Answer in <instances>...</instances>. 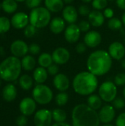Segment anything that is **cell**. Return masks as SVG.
<instances>
[{"instance_id":"1","label":"cell","mask_w":125,"mask_h":126,"mask_svg":"<svg viewBox=\"0 0 125 126\" xmlns=\"http://www.w3.org/2000/svg\"><path fill=\"white\" fill-rule=\"evenodd\" d=\"M112 58L108 52L99 49L93 52L88 56L86 66L88 72L96 76H102L107 74L113 65Z\"/></svg>"},{"instance_id":"2","label":"cell","mask_w":125,"mask_h":126,"mask_svg":"<svg viewBox=\"0 0 125 126\" xmlns=\"http://www.w3.org/2000/svg\"><path fill=\"white\" fill-rule=\"evenodd\" d=\"M72 126H99L100 120L97 111L87 104L75 106L71 112Z\"/></svg>"},{"instance_id":"3","label":"cell","mask_w":125,"mask_h":126,"mask_svg":"<svg viewBox=\"0 0 125 126\" xmlns=\"http://www.w3.org/2000/svg\"><path fill=\"white\" fill-rule=\"evenodd\" d=\"M99 81L97 76L88 71L81 72L75 75L72 81L74 91L83 96L92 94L98 87Z\"/></svg>"},{"instance_id":"4","label":"cell","mask_w":125,"mask_h":126,"mask_svg":"<svg viewBox=\"0 0 125 126\" xmlns=\"http://www.w3.org/2000/svg\"><path fill=\"white\" fill-rule=\"evenodd\" d=\"M21 61L13 55L6 58L0 63V78L7 82H13L20 78Z\"/></svg>"},{"instance_id":"5","label":"cell","mask_w":125,"mask_h":126,"mask_svg":"<svg viewBox=\"0 0 125 126\" xmlns=\"http://www.w3.org/2000/svg\"><path fill=\"white\" fill-rule=\"evenodd\" d=\"M29 24L36 28L46 27L51 21L50 11L44 7H38L32 9L29 16Z\"/></svg>"},{"instance_id":"6","label":"cell","mask_w":125,"mask_h":126,"mask_svg":"<svg viewBox=\"0 0 125 126\" xmlns=\"http://www.w3.org/2000/svg\"><path fill=\"white\" fill-rule=\"evenodd\" d=\"M32 98L40 105L49 104L53 99V92L46 85L37 84L32 92Z\"/></svg>"},{"instance_id":"7","label":"cell","mask_w":125,"mask_h":126,"mask_svg":"<svg viewBox=\"0 0 125 126\" xmlns=\"http://www.w3.org/2000/svg\"><path fill=\"white\" fill-rule=\"evenodd\" d=\"M117 92L116 85L110 80L103 82L99 88V95L106 103L113 102L116 98Z\"/></svg>"},{"instance_id":"8","label":"cell","mask_w":125,"mask_h":126,"mask_svg":"<svg viewBox=\"0 0 125 126\" xmlns=\"http://www.w3.org/2000/svg\"><path fill=\"white\" fill-rule=\"evenodd\" d=\"M52 120V111L46 109L36 111L33 119L35 126H51Z\"/></svg>"},{"instance_id":"9","label":"cell","mask_w":125,"mask_h":126,"mask_svg":"<svg viewBox=\"0 0 125 126\" xmlns=\"http://www.w3.org/2000/svg\"><path fill=\"white\" fill-rule=\"evenodd\" d=\"M10 52L15 57L23 58L29 52V46L22 40H15L10 45Z\"/></svg>"},{"instance_id":"10","label":"cell","mask_w":125,"mask_h":126,"mask_svg":"<svg viewBox=\"0 0 125 126\" xmlns=\"http://www.w3.org/2000/svg\"><path fill=\"white\" fill-rule=\"evenodd\" d=\"M100 123L103 124L111 123L115 118L116 111L113 106L111 105H105L102 106L98 113Z\"/></svg>"},{"instance_id":"11","label":"cell","mask_w":125,"mask_h":126,"mask_svg":"<svg viewBox=\"0 0 125 126\" xmlns=\"http://www.w3.org/2000/svg\"><path fill=\"white\" fill-rule=\"evenodd\" d=\"M11 25L16 30L24 29L29 23V16L24 12L15 13L10 19Z\"/></svg>"},{"instance_id":"12","label":"cell","mask_w":125,"mask_h":126,"mask_svg":"<svg viewBox=\"0 0 125 126\" xmlns=\"http://www.w3.org/2000/svg\"><path fill=\"white\" fill-rule=\"evenodd\" d=\"M36 102L32 97H25L19 103V110L23 115L31 116L36 110Z\"/></svg>"},{"instance_id":"13","label":"cell","mask_w":125,"mask_h":126,"mask_svg":"<svg viewBox=\"0 0 125 126\" xmlns=\"http://www.w3.org/2000/svg\"><path fill=\"white\" fill-rule=\"evenodd\" d=\"M52 56L55 63L57 65H63L69 61L70 52L64 47H58L53 51Z\"/></svg>"},{"instance_id":"14","label":"cell","mask_w":125,"mask_h":126,"mask_svg":"<svg viewBox=\"0 0 125 126\" xmlns=\"http://www.w3.org/2000/svg\"><path fill=\"white\" fill-rule=\"evenodd\" d=\"M108 53L111 57L116 61L122 60L125 55V47L119 41L113 42L108 47Z\"/></svg>"},{"instance_id":"15","label":"cell","mask_w":125,"mask_h":126,"mask_svg":"<svg viewBox=\"0 0 125 126\" xmlns=\"http://www.w3.org/2000/svg\"><path fill=\"white\" fill-rule=\"evenodd\" d=\"M80 33L81 31L78 25L75 24H71L66 27L64 32V37L69 43L74 44L79 40L80 37Z\"/></svg>"},{"instance_id":"16","label":"cell","mask_w":125,"mask_h":126,"mask_svg":"<svg viewBox=\"0 0 125 126\" xmlns=\"http://www.w3.org/2000/svg\"><path fill=\"white\" fill-rule=\"evenodd\" d=\"M53 85L57 90L60 92H65L70 86V80L68 76L65 74L58 73L54 77Z\"/></svg>"},{"instance_id":"17","label":"cell","mask_w":125,"mask_h":126,"mask_svg":"<svg viewBox=\"0 0 125 126\" xmlns=\"http://www.w3.org/2000/svg\"><path fill=\"white\" fill-rule=\"evenodd\" d=\"M102 42V36L100 33L95 30L88 32L84 37V43L90 48H94L99 46Z\"/></svg>"},{"instance_id":"18","label":"cell","mask_w":125,"mask_h":126,"mask_svg":"<svg viewBox=\"0 0 125 126\" xmlns=\"http://www.w3.org/2000/svg\"><path fill=\"white\" fill-rule=\"evenodd\" d=\"M63 18L69 24H74L77 21L78 13L77 9L72 5L66 6L63 9Z\"/></svg>"},{"instance_id":"19","label":"cell","mask_w":125,"mask_h":126,"mask_svg":"<svg viewBox=\"0 0 125 126\" xmlns=\"http://www.w3.org/2000/svg\"><path fill=\"white\" fill-rule=\"evenodd\" d=\"M89 23L95 27H99L103 25L105 23V16L104 14L100 10H94L91 11L89 15L88 16Z\"/></svg>"},{"instance_id":"20","label":"cell","mask_w":125,"mask_h":126,"mask_svg":"<svg viewBox=\"0 0 125 126\" xmlns=\"http://www.w3.org/2000/svg\"><path fill=\"white\" fill-rule=\"evenodd\" d=\"M17 96V89L15 86L12 83H8L5 85L2 90L3 99L7 102L13 101Z\"/></svg>"},{"instance_id":"21","label":"cell","mask_w":125,"mask_h":126,"mask_svg":"<svg viewBox=\"0 0 125 126\" xmlns=\"http://www.w3.org/2000/svg\"><path fill=\"white\" fill-rule=\"evenodd\" d=\"M66 27L65 20L60 17H55L51 20L49 23V29L54 34H59L62 32Z\"/></svg>"},{"instance_id":"22","label":"cell","mask_w":125,"mask_h":126,"mask_svg":"<svg viewBox=\"0 0 125 126\" xmlns=\"http://www.w3.org/2000/svg\"><path fill=\"white\" fill-rule=\"evenodd\" d=\"M47 70L41 66L36 67L33 72V79L38 84H43L48 78Z\"/></svg>"},{"instance_id":"23","label":"cell","mask_w":125,"mask_h":126,"mask_svg":"<svg viewBox=\"0 0 125 126\" xmlns=\"http://www.w3.org/2000/svg\"><path fill=\"white\" fill-rule=\"evenodd\" d=\"M45 7L50 12L58 13L63 9L64 2L63 0H45Z\"/></svg>"},{"instance_id":"24","label":"cell","mask_w":125,"mask_h":126,"mask_svg":"<svg viewBox=\"0 0 125 126\" xmlns=\"http://www.w3.org/2000/svg\"><path fill=\"white\" fill-rule=\"evenodd\" d=\"M102 100L97 94H91L87 99V105L91 108L92 109L97 111L102 108Z\"/></svg>"},{"instance_id":"25","label":"cell","mask_w":125,"mask_h":126,"mask_svg":"<svg viewBox=\"0 0 125 126\" xmlns=\"http://www.w3.org/2000/svg\"><path fill=\"white\" fill-rule=\"evenodd\" d=\"M21 66L25 71H32L35 68L36 61L35 58L32 55H27L21 59Z\"/></svg>"},{"instance_id":"26","label":"cell","mask_w":125,"mask_h":126,"mask_svg":"<svg viewBox=\"0 0 125 126\" xmlns=\"http://www.w3.org/2000/svg\"><path fill=\"white\" fill-rule=\"evenodd\" d=\"M18 84L24 90H29L33 86V78L29 75H22L18 78Z\"/></svg>"},{"instance_id":"27","label":"cell","mask_w":125,"mask_h":126,"mask_svg":"<svg viewBox=\"0 0 125 126\" xmlns=\"http://www.w3.org/2000/svg\"><path fill=\"white\" fill-rule=\"evenodd\" d=\"M17 8L18 4L15 0H3L1 2V9L6 13H13L16 11Z\"/></svg>"},{"instance_id":"28","label":"cell","mask_w":125,"mask_h":126,"mask_svg":"<svg viewBox=\"0 0 125 126\" xmlns=\"http://www.w3.org/2000/svg\"><path fill=\"white\" fill-rule=\"evenodd\" d=\"M38 63L40 66L43 68H48L50 65L53 63V59L52 55L47 52H43L41 54L38 58Z\"/></svg>"},{"instance_id":"29","label":"cell","mask_w":125,"mask_h":126,"mask_svg":"<svg viewBox=\"0 0 125 126\" xmlns=\"http://www.w3.org/2000/svg\"><path fill=\"white\" fill-rule=\"evenodd\" d=\"M52 119L56 123H64L67 118L66 112L61 109H55L52 111Z\"/></svg>"},{"instance_id":"30","label":"cell","mask_w":125,"mask_h":126,"mask_svg":"<svg viewBox=\"0 0 125 126\" xmlns=\"http://www.w3.org/2000/svg\"><path fill=\"white\" fill-rule=\"evenodd\" d=\"M10 20L5 16H0V34L7 32L11 27Z\"/></svg>"},{"instance_id":"31","label":"cell","mask_w":125,"mask_h":126,"mask_svg":"<svg viewBox=\"0 0 125 126\" xmlns=\"http://www.w3.org/2000/svg\"><path fill=\"white\" fill-rule=\"evenodd\" d=\"M55 100L58 106H64L69 101V94L65 92H60L55 96Z\"/></svg>"},{"instance_id":"32","label":"cell","mask_w":125,"mask_h":126,"mask_svg":"<svg viewBox=\"0 0 125 126\" xmlns=\"http://www.w3.org/2000/svg\"><path fill=\"white\" fill-rule=\"evenodd\" d=\"M122 21L118 18H111L108 22V27L112 30H118L122 27Z\"/></svg>"},{"instance_id":"33","label":"cell","mask_w":125,"mask_h":126,"mask_svg":"<svg viewBox=\"0 0 125 126\" xmlns=\"http://www.w3.org/2000/svg\"><path fill=\"white\" fill-rule=\"evenodd\" d=\"M108 5V0H93L92 1V7L94 10H105Z\"/></svg>"},{"instance_id":"34","label":"cell","mask_w":125,"mask_h":126,"mask_svg":"<svg viewBox=\"0 0 125 126\" xmlns=\"http://www.w3.org/2000/svg\"><path fill=\"white\" fill-rule=\"evenodd\" d=\"M36 29L37 28L35 27H34L33 25L29 24L24 28V36L26 38H32V37H33L36 33Z\"/></svg>"},{"instance_id":"35","label":"cell","mask_w":125,"mask_h":126,"mask_svg":"<svg viewBox=\"0 0 125 126\" xmlns=\"http://www.w3.org/2000/svg\"><path fill=\"white\" fill-rule=\"evenodd\" d=\"M114 83L116 86H125V73L121 72L117 74L114 78Z\"/></svg>"},{"instance_id":"36","label":"cell","mask_w":125,"mask_h":126,"mask_svg":"<svg viewBox=\"0 0 125 126\" xmlns=\"http://www.w3.org/2000/svg\"><path fill=\"white\" fill-rule=\"evenodd\" d=\"M113 106L118 110L122 109L125 107V100L122 97H116L113 101Z\"/></svg>"},{"instance_id":"37","label":"cell","mask_w":125,"mask_h":126,"mask_svg":"<svg viewBox=\"0 0 125 126\" xmlns=\"http://www.w3.org/2000/svg\"><path fill=\"white\" fill-rule=\"evenodd\" d=\"M41 2H42V0H26L25 1L27 7L30 9H34V8L40 7Z\"/></svg>"},{"instance_id":"38","label":"cell","mask_w":125,"mask_h":126,"mask_svg":"<svg viewBox=\"0 0 125 126\" xmlns=\"http://www.w3.org/2000/svg\"><path fill=\"white\" fill-rule=\"evenodd\" d=\"M48 74L52 76H55L59 73V66L56 63H52L47 68Z\"/></svg>"},{"instance_id":"39","label":"cell","mask_w":125,"mask_h":126,"mask_svg":"<svg viewBox=\"0 0 125 126\" xmlns=\"http://www.w3.org/2000/svg\"><path fill=\"white\" fill-rule=\"evenodd\" d=\"M29 52L32 55H38L41 52V47H40V46L38 44H37L35 43L31 44L29 46Z\"/></svg>"},{"instance_id":"40","label":"cell","mask_w":125,"mask_h":126,"mask_svg":"<svg viewBox=\"0 0 125 126\" xmlns=\"http://www.w3.org/2000/svg\"><path fill=\"white\" fill-rule=\"evenodd\" d=\"M78 27L81 32H88L91 27V24L89 23V21H81L79 23Z\"/></svg>"},{"instance_id":"41","label":"cell","mask_w":125,"mask_h":126,"mask_svg":"<svg viewBox=\"0 0 125 126\" xmlns=\"http://www.w3.org/2000/svg\"><path fill=\"white\" fill-rule=\"evenodd\" d=\"M78 13L83 16H87L91 13L90 8L87 5H80L78 8Z\"/></svg>"},{"instance_id":"42","label":"cell","mask_w":125,"mask_h":126,"mask_svg":"<svg viewBox=\"0 0 125 126\" xmlns=\"http://www.w3.org/2000/svg\"><path fill=\"white\" fill-rule=\"evenodd\" d=\"M16 125L18 126H26L27 124V118L25 115H20L16 119Z\"/></svg>"},{"instance_id":"43","label":"cell","mask_w":125,"mask_h":126,"mask_svg":"<svg viewBox=\"0 0 125 126\" xmlns=\"http://www.w3.org/2000/svg\"><path fill=\"white\" fill-rule=\"evenodd\" d=\"M75 49H76V52L79 54H83L84 53L86 49H87V46L85 43H83V42H80L79 44H77L76 47H75Z\"/></svg>"},{"instance_id":"44","label":"cell","mask_w":125,"mask_h":126,"mask_svg":"<svg viewBox=\"0 0 125 126\" xmlns=\"http://www.w3.org/2000/svg\"><path fill=\"white\" fill-rule=\"evenodd\" d=\"M116 126H125V112L120 114L116 118Z\"/></svg>"},{"instance_id":"45","label":"cell","mask_w":125,"mask_h":126,"mask_svg":"<svg viewBox=\"0 0 125 126\" xmlns=\"http://www.w3.org/2000/svg\"><path fill=\"white\" fill-rule=\"evenodd\" d=\"M103 14H104V16H105V18H113L114 13H113V9H111V8H110V7H107V8H105V9L104 10V13H103Z\"/></svg>"},{"instance_id":"46","label":"cell","mask_w":125,"mask_h":126,"mask_svg":"<svg viewBox=\"0 0 125 126\" xmlns=\"http://www.w3.org/2000/svg\"><path fill=\"white\" fill-rule=\"evenodd\" d=\"M116 3L118 7L122 10H125V0H116Z\"/></svg>"},{"instance_id":"47","label":"cell","mask_w":125,"mask_h":126,"mask_svg":"<svg viewBox=\"0 0 125 126\" xmlns=\"http://www.w3.org/2000/svg\"><path fill=\"white\" fill-rule=\"evenodd\" d=\"M71 126L70 124H69V123H67L64 122V123H56L53 124L52 126Z\"/></svg>"},{"instance_id":"48","label":"cell","mask_w":125,"mask_h":126,"mask_svg":"<svg viewBox=\"0 0 125 126\" xmlns=\"http://www.w3.org/2000/svg\"><path fill=\"white\" fill-rule=\"evenodd\" d=\"M122 24L125 27V12L122 14Z\"/></svg>"},{"instance_id":"49","label":"cell","mask_w":125,"mask_h":126,"mask_svg":"<svg viewBox=\"0 0 125 126\" xmlns=\"http://www.w3.org/2000/svg\"><path fill=\"white\" fill-rule=\"evenodd\" d=\"M63 2L66 3V4H71V3L73 2L74 0H63Z\"/></svg>"},{"instance_id":"50","label":"cell","mask_w":125,"mask_h":126,"mask_svg":"<svg viewBox=\"0 0 125 126\" xmlns=\"http://www.w3.org/2000/svg\"><path fill=\"white\" fill-rule=\"evenodd\" d=\"M121 65H122V67L124 69H125V59H123V60L122 61Z\"/></svg>"},{"instance_id":"51","label":"cell","mask_w":125,"mask_h":126,"mask_svg":"<svg viewBox=\"0 0 125 126\" xmlns=\"http://www.w3.org/2000/svg\"><path fill=\"white\" fill-rule=\"evenodd\" d=\"M84 3H89V2H91V1H92L93 0H82Z\"/></svg>"},{"instance_id":"52","label":"cell","mask_w":125,"mask_h":126,"mask_svg":"<svg viewBox=\"0 0 125 126\" xmlns=\"http://www.w3.org/2000/svg\"><path fill=\"white\" fill-rule=\"evenodd\" d=\"M113 126V125H112V124H111V123H108V124H104L103 126Z\"/></svg>"},{"instance_id":"53","label":"cell","mask_w":125,"mask_h":126,"mask_svg":"<svg viewBox=\"0 0 125 126\" xmlns=\"http://www.w3.org/2000/svg\"><path fill=\"white\" fill-rule=\"evenodd\" d=\"M122 94H123V97H124V98H125V88H124V89H123Z\"/></svg>"},{"instance_id":"54","label":"cell","mask_w":125,"mask_h":126,"mask_svg":"<svg viewBox=\"0 0 125 126\" xmlns=\"http://www.w3.org/2000/svg\"><path fill=\"white\" fill-rule=\"evenodd\" d=\"M15 1H17V2H24V1H25L26 0H15Z\"/></svg>"},{"instance_id":"55","label":"cell","mask_w":125,"mask_h":126,"mask_svg":"<svg viewBox=\"0 0 125 126\" xmlns=\"http://www.w3.org/2000/svg\"><path fill=\"white\" fill-rule=\"evenodd\" d=\"M0 9H1V3H0Z\"/></svg>"},{"instance_id":"56","label":"cell","mask_w":125,"mask_h":126,"mask_svg":"<svg viewBox=\"0 0 125 126\" xmlns=\"http://www.w3.org/2000/svg\"><path fill=\"white\" fill-rule=\"evenodd\" d=\"M108 1H114V0H108Z\"/></svg>"},{"instance_id":"57","label":"cell","mask_w":125,"mask_h":126,"mask_svg":"<svg viewBox=\"0 0 125 126\" xmlns=\"http://www.w3.org/2000/svg\"><path fill=\"white\" fill-rule=\"evenodd\" d=\"M1 80H0V85H1Z\"/></svg>"},{"instance_id":"58","label":"cell","mask_w":125,"mask_h":126,"mask_svg":"<svg viewBox=\"0 0 125 126\" xmlns=\"http://www.w3.org/2000/svg\"></svg>"}]
</instances>
